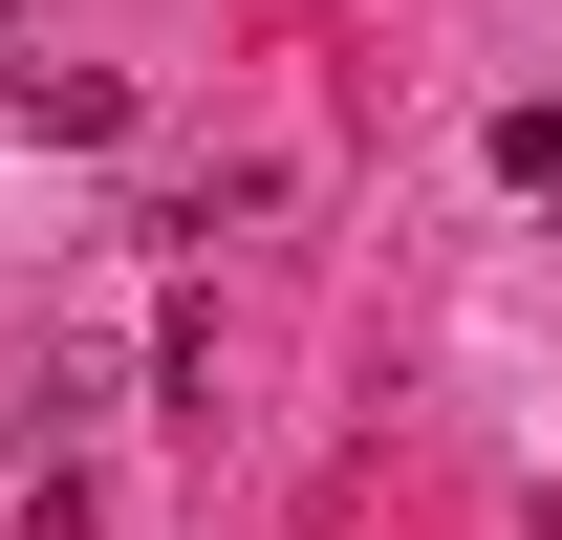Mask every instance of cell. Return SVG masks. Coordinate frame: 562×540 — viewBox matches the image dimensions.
Masks as SVG:
<instances>
[{
	"label": "cell",
	"instance_id": "2",
	"mask_svg": "<svg viewBox=\"0 0 562 540\" xmlns=\"http://www.w3.org/2000/svg\"><path fill=\"white\" fill-rule=\"evenodd\" d=\"M0 540H87V475L44 454V475H22V497H0Z\"/></svg>",
	"mask_w": 562,
	"mask_h": 540
},
{
	"label": "cell",
	"instance_id": "4",
	"mask_svg": "<svg viewBox=\"0 0 562 540\" xmlns=\"http://www.w3.org/2000/svg\"><path fill=\"white\" fill-rule=\"evenodd\" d=\"M22 22H44V0H0V44H22Z\"/></svg>",
	"mask_w": 562,
	"mask_h": 540
},
{
	"label": "cell",
	"instance_id": "3",
	"mask_svg": "<svg viewBox=\"0 0 562 540\" xmlns=\"http://www.w3.org/2000/svg\"><path fill=\"white\" fill-rule=\"evenodd\" d=\"M476 151H497V173H519V195H562V109H497Z\"/></svg>",
	"mask_w": 562,
	"mask_h": 540
},
{
	"label": "cell",
	"instance_id": "1",
	"mask_svg": "<svg viewBox=\"0 0 562 540\" xmlns=\"http://www.w3.org/2000/svg\"><path fill=\"white\" fill-rule=\"evenodd\" d=\"M0 109H22L44 151H131V87L109 66H0Z\"/></svg>",
	"mask_w": 562,
	"mask_h": 540
}]
</instances>
